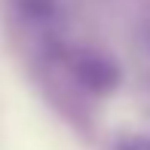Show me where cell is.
<instances>
[{
	"instance_id": "6da1fadb",
	"label": "cell",
	"mask_w": 150,
	"mask_h": 150,
	"mask_svg": "<svg viewBox=\"0 0 150 150\" xmlns=\"http://www.w3.org/2000/svg\"><path fill=\"white\" fill-rule=\"evenodd\" d=\"M6 3L31 34H40V37L58 34V28H61V3L58 0H6Z\"/></svg>"
},
{
	"instance_id": "7a4b0ae2",
	"label": "cell",
	"mask_w": 150,
	"mask_h": 150,
	"mask_svg": "<svg viewBox=\"0 0 150 150\" xmlns=\"http://www.w3.org/2000/svg\"><path fill=\"white\" fill-rule=\"evenodd\" d=\"M120 150H150V141L147 138H132V141H126Z\"/></svg>"
},
{
	"instance_id": "3957f363",
	"label": "cell",
	"mask_w": 150,
	"mask_h": 150,
	"mask_svg": "<svg viewBox=\"0 0 150 150\" xmlns=\"http://www.w3.org/2000/svg\"><path fill=\"white\" fill-rule=\"evenodd\" d=\"M141 46H144V52H147V58H150V12H147V18H144V28H141Z\"/></svg>"
}]
</instances>
